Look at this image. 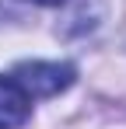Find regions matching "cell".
I'll list each match as a JSON object with an SVG mask.
<instances>
[{
  "label": "cell",
  "instance_id": "6da1fadb",
  "mask_svg": "<svg viewBox=\"0 0 126 129\" xmlns=\"http://www.w3.org/2000/svg\"><path fill=\"white\" fill-rule=\"evenodd\" d=\"M18 80L28 98H53L74 84V66L70 63H21L14 70Z\"/></svg>",
  "mask_w": 126,
  "mask_h": 129
},
{
  "label": "cell",
  "instance_id": "7a4b0ae2",
  "mask_svg": "<svg viewBox=\"0 0 126 129\" xmlns=\"http://www.w3.org/2000/svg\"><path fill=\"white\" fill-rule=\"evenodd\" d=\"M32 119V98L14 77H0V129H21Z\"/></svg>",
  "mask_w": 126,
  "mask_h": 129
},
{
  "label": "cell",
  "instance_id": "3957f363",
  "mask_svg": "<svg viewBox=\"0 0 126 129\" xmlns=\"http://www.w3.org/2000/svg\"><path fill=\"white\" fill-rule=\"evenodd\" d=\"M32 4H42V7H56V4H63V0H32Z\"/></svg>",
  "mask_w": 126,
  "mask_h": 129
}]
</instances>
